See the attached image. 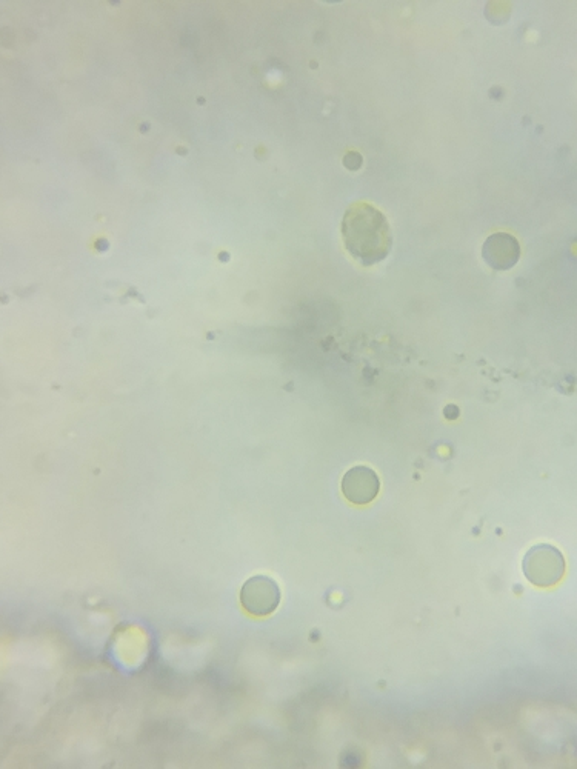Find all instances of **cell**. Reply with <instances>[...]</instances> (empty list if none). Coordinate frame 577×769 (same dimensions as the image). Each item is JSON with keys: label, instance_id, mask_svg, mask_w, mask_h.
<instances>
[{"label": "cell", "instance_id": "6da1fadb", "mask_svg": "<svg viewBox=\"0 0 577 769\" xmlns=\"http://www.w3.org/2000/svg\"><path fill=\"white\" fill-rule=\"evenodd\" d=\"M342 237L348 253L364 267L381 263L393 248L387 217L367 202H357L345 211Z\"/></svg>", "mask_w": 577, "mask_h": 769}, {"label": "cell", "instance_id": "7a4b0ae2", "mask_svg": "<svg viewBox=\"0 0 577 769\" xmlns=\"http://www.w3.org/2000/svg\"><path fill=\"white\" fill-rule=\"evenodd\" d=\"M522 570L528 582L539 588H551L565 576L564 554L556 546L541 543L525 554Z\"/></svg>", "mask_w": 577, "mask_h": 769}, {"label": "cell", "instance_id": "3957f363", "mask_svg": "<svg viewBox=\"0 0 577 769\" xmlns=\"http://www.w3.org/2000/svg\"><path fill=\"white\" fill-rule=\"evenodd\" d=\"M241 605L253 617H267L281 605V588L268 576H253L241 590Z\"/></svg>", "mask_w": 577, "mask_h": 769}, {"label": "cell", "instance_id": "277c9868", "mask_svg": "<svg viewBox=\"0 0 577 769\" xmlns=\"http://www.w3.org/2000/svg\"><path fill=\"white\" fill-rule=\"evenodd\" d=\"M342 494L348 502L365 507L376 500L381 491V480L376 471L364 465H357L351 468L342 477Z\"/></svg>", "mask_w": 577, "mask_h": 769}, {"label": "cell", "instance_id": "5b68a950", "mask_svg": "<svg viewBox=\"0 0 577 769\" xmlns=\"http://www.w3.org/2000/svg\"><path fill=\"white\" fill-rule=\"evenodd\" d=\"M482 257L493 270H511L521 259V245L511 234L494 233L485 240Z\"/></svg>", "mask_w": 577, "mask_h": 769}, {"label": "cell", "instance_id": "8992f818", "mask_svg": "<svg viewBox=\"0 0 577 769\" xmlns=\"http://www.w3.org/2000/svg\"><path fill=\"white\" fill-rule=\"evenodd\" d=\"M344 165L348 168V170L356 171L359 170V168L362 167V156L359 153H354V151H351V153H348L347 156L344 157Z\"/></svg>", "mask_w": 577, "mask_h": 769}, {"label": "cell", "instance_id": "52a82bcc", "mask_svg": "<svg viewBox=\"0 0 577 769\" xmlns=\"http://www.w3.org/2000/svg\"><path fill=\"white\" fill-rule=\"evenodd\" d=\"M445 417L450 420H456L457 417H459V408H457L456 405H448V407L445 408Z\"/></svg>", "mask_w": 577, "mask_h": 769}]
</instances>
